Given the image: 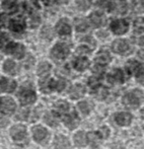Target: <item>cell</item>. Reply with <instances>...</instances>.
Masks as SVG:
<instances>
[{
	"label": "cell",
	"instance_id": "1",
	"mask_svg": "<svg viewBox=\"0 0 144 149\" xmlns=\"http://www.w3.org/2000/svg\"><path fill=\"white\" fill-rule=\"evenodd\" d=\"M142 93H141L140 90H132V91L128 92L126 95L123 98V102H124L125 106L129 107L131 109H136L139 104L142 102Z\"/></svg>",
	"mask_w": 144,
	"mask_h": 149
},
{
	"label": "cell",
	"instance_id": "2",
	"mask_svg": "<svg viewBox=\"0 0 144 149\" xmlns=\"http://www.w3.org/2000/svg\"><path fill=\"white\" fill-rule=\"evenodd\" d=\"M69 46L65 43H57L51 50V57L56 61L64 60L69 54Z\"/></svg>",
	"mask_w": 144,
	"mask_h": 149
},
{
	"label": "cell",
	"instance_id": "3",
	"mask_svg": "<svg viewBox=\"0 0 144 149\" xmlns=\"http://www.w3.org/2000/svg\"><path fill=\"white\" fill-rule=\"evenodd\" d=\"M18 98H19V102L22 104L26 106V104H30L35 102L37 96L35 91L32 88H29V87H22L20 89L19 93H18Z\"/></svg>",
	"mask_w": 144,
	"mask_h": 149
},
{
	"label": "cell",
	"instance_id": "4",
	"mask_svg": "<svg viewBox=\"0 0 144 149\" xmlns=\"http://www.w3.org/2000/svg\"><path fill=\"white\" fill-rule=\"evenodd\" d=\"M5 50L7 53L11 54L16 59H22L26 54V48L22 44L16 43H8L5 46Z\"/></svg>",
	"mask_w": 144,
	"mask_h": 149
},
{
	"label": "cell",
	"instance_id": "5",
	"mask_svg": "<svg viewBox=\"0 0 144 149\" xmlns=\"http://www.w3.org/2000/svg\"><path fill=\"white\" fill-rule=\"evenodd\" d=\"M10 134H11V137L16 143L19 144L20 142L26 140V127L22 125H16L14 127H12L11 131H10Z\"/></svg>",
	"mask_w": 144,
	"mask_h": 149
},
{
	"label": "cell",
	"instance_id": "6",
	"mask_svg": "<svg viewBox=\"0 0 144 149\" xmlns=\"http://www.w3.org/2000/svg\"><path fill=\"white\" fill-rule=\"evenodd\" d=\"M129 29V24L125 19H115L111 24V30L116 35H123Z\"/></svg>",
	"mask_w": 144,
	"mask_h": 149
},
{
	"label": "cell",
	"instance_id": "7",
	"mask_svg": "<svg viewBox=\"0 0 144 149\" xmlns=\"http://www.w3.org/2000/svg\"><path fill=\"white\" fill-rule=\"evenodd\" d=\"M112 48L115 53L122 54V55H125V54L129 53L131 49L130 45H129V43L126 40H116V41L113 43Z\"/></svg>",
	"mask_w": 144,
	"mask_h": 149
},
{
	"label": "cell",
	"instance_id": "8",
	"mask_svg": "<svg viewBox=\"0 0 144 149\" xmlns=\"http://www.w3.org/2000/svg\"><path fill=\"white\" fill-rule=\"evenodd\" d=\"M15 102L10 97H3L0 100V110L6 115H11L15 111Z\"/></svg>",
	"mask_w": 144,
	"mask_h": 149
},
{
	"label": "cell",
	"instance_id": "9",
	"mask_svg": "<svg viewBox=\"0 0 144 149\" xmlns=\"http://www.w3.org/2000/svg\"><path fill=\"white\" fill-rule=\"evenodd\" d=\"M33 133H34V138L37 142L39 143H46L48 139V131L42 126H37V127H34L33 129Z\"/></svg>",
	"mask_w": 144,
	"mask_h": 149
},
{
	"label": "cell",
	"instance_id": "10",
	"mask_svg": "<svg viewBox=\"0 0 144 149\" xmlns=\"http://www.w3.org/2000/svg\"><path fill=\"white\" fill-rule=\"evenodd\" d=\"M56 31L61 36H68L71 33V26L66 18H62L56 24Z\"/></svg>",
	"mask_w": 144,
	"mask_h": 149
},
{
	"label": "cell",
	"instance_id": "11",
	"mask_svg": "<svg viewBox=\"0 0 144 149\" xmlns=\"http://www.w3.org/2000/svg\"><path fill=\"white\" fill-rule=\"evenodd\" d=\"M9 29L14 33H22L26 29V22L20 17L13 18L9 22Z\"/></svg>",
	"mask_w": 144,
	"mask_h": 149
},
{
	"label": "cell",
	"instance_id": "12",
	"mask_svg": "<svg viewBox=\"0 0 144 149\" xmlns=\"http://www.w3.org/2000/svg\"><path fill=\"white\" fill-rule=\"evenodd\" d=\"M89 20H90L91 24H93V26L99 28V26H102L105 24L106 17L102 13H99V12H93V13H91L90 16H89Z\"/></svg>",
	"mask_w": 144,
	"mask_h": 149
},
{
	"label": "cell",
	"instance_id": "13",
	"mask_svg": "<svg viewBox=\"0 0 144 149\" xmlns=\"http://www.w3.org/2000/svg\"><path fill=\"white\" fill-rule=\"evenodd\" d=\"M108 80L111 83H122L124 81V74L120 69H115L108 76Z\"/></svg>",
	"mask_w": 144,
	"mask_h": 149
},
{
	"label": "cell",
	"instance_id": "14",
	"mask_svg": "<svg viewBox=\"0 0 144 149\" xmlns=\"http://www.w3.org/2000/svg\"><path fill=\"white\" fill-rule=\"evenodd\" d=\"M116 120L117 124H119L120 126H126V125H129L132 120V117L129 113H126V112H122V113H119V114L116 115Z\"/></svg>",
	"mask_w": 144,
	"mask_h": 149
},
{
	"label": "cell",
	"instance_id": "15",
	"mask_svg": "<svg viewBox=\"0 0 144 149\" xmlns=\"http://www.w3.org/2000/svg\"><path fill=\"white\" fill-rule=\"evenodd\" d=\"M54 145H55L56 149H67L70 146V142L65 136L58 135L55 138V141H54Z\"/></svg>",
	"mask_w": 144,
	"mask_h": 149
},
{
	"label": "cell",
	"instance_id": "16",
	"mask_svg": "<svg viewBox=\"0 0 144 149\" xmlns=\"http://www.w3.org/2000/svg\"><path fill=\"white\" fill-rule=\"evenodd\" d=\"M73 66L77 71H83L89 66V61L85 57H79L74 60Z\"/></svg>",
	"mask_w": 144,
	"mask_h": 149
},
{
	"label": "cell",
	"instance_id": "17",
	"mask_svg": "<svg viewBox=\"0 0 144 149\" xmlns=\"http://www.w3.org/2000/svg\"><path fill=\"white\" fill-rule=\"evenodd\" d=\"M64 123H65L66 127L72 130V129H74L76 126H78L79 118L75 114L68 115L67 117H65V118H64Z\"/></svg>",
	"mask_w": 144,
	"mask_h": 149
},
{
	"label": "cell",
	"instance_id": "18",
	"mask_svg": "<svg viewBox=\"0 0 144 149\" xmlns=\"http://www.w3.org/2000/svg\"><path fill=\"white\" fill-rule=\"evenodd\" d=\"M54 83H55V81L52 80V79H45V80H42L41 82H40L41 90L43 92H46V93H49V92L54 88Z\"/></svg>",
	"mask_w": 144,
	"mask_h": 149
},
{
	"label": "cell",
	"instance_id": "19",
	"mask_svg": "<svg viewBox=\"0 0 144 149\" xmlns=\"http://www.w3.org/2000/svg\"><path fill=\"white\" fill-rule=\"evenodd\" d=\"M83 94H84V87L80 84L74 85L71 88V90H70V96L72 98H74V100L81 97Z\"/></svg>",
	"mask_w": 144,
	"mask_h": 149
},
{
	"label": "cell",
	"instance_id": "20",
	"mask_svg": "<svg viewBox=\"0 0 144 149\" xmlns=\"http://www.w3.org/2000/svg\"><path fill=\"white\" fill-rule=\"evenodd\" d=\"M74 142L79 147L85 146L87 143V136L85 135L83 132H78V133H76L74 136Z\"/></svg>",
	"mask_w": 144,
	"mask_h": 149
},
{
	"label": "cell",
	"instance_id": "21",
	"mask_svg": "<svg viewBox=\"0 0 144 149\" xmlns=\"http://www.w3.org/2000/svg\"><path fill=\"white\" fill-rule=\"evenodd\" d=\"M3 71L7 74H14L16 71V64L12 60H6L3 63Z\"/></svg>",
	"mask_w": 144,
	"mask_h": 149
},
{
	"label": "cell",
	"instance_id": "22",
	"mask_svg": "<svg viewBox=\"0 0 144 149\" xmlns=\"http://www.w3.org/2000/svg\"><path fill=\"white\" fill-rule=\"evenodd\" d=\"M51 70V65L48 62H42L38 66V74L40 76H47Z\"/></svg>",
	"mask_w": 144,
	"mask_h": 149
},
{
	"label": "cell",
	"instance_id": "23",
	"mask_svg": "<svg viewBox=\"0 0 144 149\" xmlns=\"http://www.w3.org/2000/svg\"><path fill=\"white\" fill-rule=\"evenodd\" d=\"M2 8L6 12H14L17 8L15 0H3L2 2Z\"/></svg>",
	"mask_w": 144,
	"mask_h": 149
},
{
	"label": "cell",
	"instance_id": "24",
	"mask_svg": "<svg viewBox=\"0 0 144 149\" xmlns=\"http://www.w3.org/2000/svg\"><path fill=\"white\" fill-rule=\"evenodd\" d=\"M97 62L99 63V65H106V64H108L109 62L111 61V56L109 55V53L108 52H105V51H103V52H99V54H97Z\"/></svg>",
	"mask_w": 144,
	"mask_h": 149
},
{
	"label": "cell",
	"instance_id": "25",
	"mask_svg": "<svg viewBox=\"0 0 144 149\" xmlns=\"http://www.w3.org/2000/svg\"><path fill=\"white\" fill-rule=\"evenodd\" d=\"M44 121L51 127H56L58 125V118L52 113H47L44 117Z\"/></svg>",
	"mask_w": 144,
	"mask_h": 149
},
{
	"label": "cell",
	"instance_id": "26",
	"mask_svg": "<svg viewBox=\"0 0 144 149\" xmlns=\"http://www.w3.org/2000/svg\"><path fill=\"white\" fill-rule=\"evenodd\" d=\"M75 28H76L77 31L82 33V31H85L88 29V24H87L86 20L83 19V18H77V19L75 20Z\"/></svg>",
	"mask_w": 144,
	"mask_h": 149
},
{
	"label": "cell",
	"instance_id": "27",
	"mask_svg": "<svg viewBox=\"0 0 144 149\" xmlns=\"http://www.w3.org/2000/svg\"><path fill=\"white\" fill-rule=\"evenodd\" d=\"M133 30L135 33H144V18L139 17L134 22L133 24Z\"/></svg>",
	"mask_w": 144,
	"mask_h": 149
},
{
	"label": "cell",
	"instance_id": "28",
	"mask_svg": "<svg viewBox=\"0 0 144 149\" xmlns=\"http://www.w3.org/2000/svg\"><path fill=\"white\" fill-rule=\"evenodd\" d=\"M139 68H140V65H139L138 62L134 60H131L127 63L126 69L130 74H133V73H137L139 71Z\"/></svg>",
	"mask_w": 144,
	"mask_h": 149
},
{
	"label": "cell",
	"instance_id": "29",
	"mask_svg": "<svg viewBox=\"0 0 144 149\" xmlns=\"http://www.w3.org/2000/svg\"><path fill=\"white\" fill-rule=\"evenodd\" d=\"M55 110L57 111L59 114H64L69 110V104L64 100H59L55 104Z\"/></svg>",
	"mask_w": 144,
	"mask_h": 149
},
{
	"label": "cell",
	"instance_id": "30",
	"mask_svg": "<svg viewBox=\"0 0 144 149\" xmlns=\"http://www.w3.org/2000/svg\"><path fill=\"white\" fill-rule=\"evenodd\" d=\"M76 5L79 10H87L91 5V0H76Z\"/></svg>",
	"mask_w": 144,
	"mask_h": 149
},
{
	"label": "cell",
	"instance_id": "31",
	"mask_svg": "<svg viewBox=\"0 0 144 149\" xmlns=\"http://www.w3.org/2000/svg\"><path fill=\"white\" fill-rule=\"evenodd\" d=\"M53 36H54L53 31H52V29L50 26H45L41 31V37L44 40H51L53 38Z\"/></svg>",
	"mask_w": 144,
	"mask_h": 149
},
{
	"label": "cell",
	"instance_id": "32",
	"mask_svg": "<svg viewBox=\"0 0 144 149\" xmlns=\"http://www.w3.org/2000/svg\"><path fill=\"white\" fill-rule=\"evenodd\" d=\"M78 108L80 110V112L84 115H87L91 110V106L89 104V102H81L78 104Z\"/></svg>",
	"mask_w": 144,
	"mask_h": 149
},
{
	"label": "cell",
	"instance_id": "33",
	"mask_svg": "<svg viewBox=\"0 0 144 149\" xmlns=\"http://www.w3.org/2000/svg\"><path fill=\"white\" fill-rule=\"evenodd\" d=\"M87 139L89 140V142H90V144L93 146H97V145H99V138L97 137V134H95V133H89L88 135H87Z\"/></svg>",
	"mask_w": 144,
	"mask_h": 149
},
{
	"label": "cell",
	"instance_id": "34",
	"mask_svg": "<svg viewBox=\"0 0 144 149\" xmlns=\"http://www.w3.org/2000/svg\"><path fill=\"white\" fill-rule=\"evenodd\" d=\"M107 95H108V90L105 87H101V88L97 89V91H95V97L99 98V100H104Z\"/></svg>",
	"mask_w": 144,
	"mask_h": 149
},
{
	"label": "cell",
	"instance_id": "35",
	"mask_svg": "<svg viewBox=\"0 0 144 149\" xmlns=\"http://www.w3.org/2000/svg\"><path fill=\"white\" fill-rule=\"evenodd\" d=\"M65 86H66V82L63 79H60L57 82L54 83V88L56 90H58V91H62V90L65 88Z\"/></svg>",
	"mask_w": 144,
	"mask_h": 149
},
{
	"label": "cell",
	"instance_id": "36",
	"mask_svg": "<svg viewBox=\"0 0 144 149\" xmlns=\"http://www.w3.org/2000/svg\"><path fill=\"white\" fill-rule=\"evenodd\" d=\"M16 87V82L14 80H7V84H6V89L5 91L7 92H12Z\"/></svg>",
	"mask_w": 144,
	"mask_h": 149
},
{
	"label": "cell",
	"instance_id": "37",
	"mask_svg": "<svg viewBox=\"0 0 144 149\" xmlns=\"http://www.w3.org/2000/svg\"><path fill=\"white\" fill-rule=\"evenodd\" d=\"M40 16L38 15V14H34V15H32L31 16V20H30V22H31V26L32 28H35V26H37L38 24H40Z\"/></svg>",
	"mask_w": 144,
	"mask_h": 149
},
{
	"label": "cell",
	"instance_id": "38",
	"mask_svg": "<svg viewBox=\"0 0 144 149\" xmlns=\"http://www.w3.org/2000/svg\"><path fill=\"white\" fill-rule=\"evenodd\" d=\"M99 80H97V78H95V77H91V78H89V80H88L89 86L93 89H95L97 86H99Z\"/></svg>",
	"mask_w": 144,
	"mask_h": 149
},
{
	"label": "cell",
	"instance_id": "39",
	"mask_svg": "<svg viewBox=\"0 0 144 149\" xmlns=\"http://www.w3.org/2000/svg\"><path fill=\"white\" fill-rule=\"evenodd\" d=\"M8 42V36L6 33H2L0 36V47H5Z\"/></svg>",
	"mask_w": 144,
	"mask_h": 149
},
{
	"label": "cell",
	"instance_id": "40",
	"mask_svg": "<svg viewBox=\"0 0 144 149\" xmlns=\"http://www.w3.org/2000/svg\"><path fill=\"white\" fill-rule=\"evenodd\" d=\"M135 8H136L138 11L144 12V0H137Z\"/></svg>",
	"mask_w": 144,
	"mask_h": 149
},
{
	"label": "cell",
	"instance_id": "41",
	"mask_svg": "<svg viewBox=\"0 0 144 149\" xmlns=\"http://www.w3.org/2000/svg\"><path fill=\"white\" fill-rule=\"evenodd\" d=\"M109 133H110V131H109V129L107 127H103L102 129H99V134L102 138H107L109 136Z\"/></svg>",
	"mask_w": 144,
	"mask_h": 149
},
{
	"label": "cell",
	"instance_id": "42",
	"mask_svg": "<svg viewBox=\"0 0 144 149\" xmlns=\"http://www.w3.org/2000/svg\"><path fill=\"white\" fill-rule=\"evenodd\" d=\"M8 119L5 116H1L0 115V128H4L8 125Z\"/></svg>",
	"mask_w": 144,
	"mask_h": 149
},
{
	"label": "cell",
	"instance_id": "43",
	"mask_svg": "<svg viewBox=\"0 0 144 149\" xmlns=\"http://www.w3.org/2000/svg\"><path fill=\"white\" fill-rule=\"evenodd\" d=\"M137 79H138V81L141 84L144 85V69L139 70L138 72H137Z\"/></svg>",
	"mask_w": 144,
	"mask_h": 149
},
{
	"label": "cell",
	"instance_id": "44",
	"mask_svg": "<svg viewBox=\"0 0 144 149\" xmlns=\"http://www.w3.org/2000/svg\"><path fill=\"white\" fill-rule=\"evenodd\" d=\"M7 80V78H0V91H5Z\"/></svg>",
	"mask_w": 144,
	"mask_h": 149
},
{
	"label": "cell",
	"instance_id": "45",
	"mask_svg": "<svg viewBox=\"0 0 144 149\" xmlns=\"http://www.w3.org/2000/svg\"><path fill=\"white\" fill-rule=\"evenodd\" d=\"M77 52H78V53H81V54H86V53H89V52H90V50H89L87 47H84V46H81V47H79V48H78Z\"/></svg>",
	"mask_w": 144,
	"mask_h": 149
},
{
	"label": "cell",
	"instance_id": "46",
	"mask_svg": "<svg viewBox=\"0 0 144 149\" xmlns=\"http://www.w3.org/2000/svg\"><path fill=\"white\" fill-rule=\"evenodd\" d=\"M103 71H104V67L99 64H97V66L95 67V69H93V72L97 73V74H101V73H103Z\"/></svg>",
	"mask_w": 144,
	"mask_h": 149
},
{
	"label": "cell",
	"instance_id": "47",
	"mask_svg": "<svg viewBox=\"0 0 144 149\" xmlns=\"http://www.w3.org/2000/svg\"><path fill=\"white\" fill-rule=\"evenodd\" d=\"M42 1H43V3L45 4V5L51 6V5H53V4H55L56 0H42Z\"/></svg>",
	"mask_w": 144,
	"mask_h": 149
},
{
	"label": "cell",
	"instance_id": "48",
	"mask_svg": "<svg viewBox=\"0 0 144 149\" xmlns=\"http://www.w3.org/2000/svg\"><path fill=\"white\" fill-rule=\"evenodd\" d=\"M138 56H139V58L144 60V50H141V51L138 52Z\"/></svg>",
	"mask_w": 144,
	"mask_h": 149
},
{
	"label": "cell",
	"instance_id": "49",
	"mask_svg": "<svg viewBox=\"0 0 144 149\" xmlns=\"http://www.w3.org/2000/svg\"><path fill=\"white\" fill-rule=\"evenodd\" d=\"M139 45H141V46H144V37H142V38H140L139 39Z\"/></svg>",
	"mask_w": 144,
	"mask_h": 149
},
{
	"label": "cell",
	"instance_id": "50",
	"mask_svg": "<svg viewBox=\"0 0 144 149\" xmlns=\"http://www.w3.org/2000/svg\"><path fill=\"white\" fill-rule=\"evenodd\" d=\"M70 0H59V2L60 3H63V4H66V3H68Z\"/></svg>",
	"mask_w": 144,
	"mask_h": 149
},
{
	"label": "cell",
	"instance_id": "51",
	"mask_svg": "<svg viewBox=\"0 0 144 149\" xmlns=\"http://www.w3.org/2000/svg\"><path fill=\"white\" fill-rule=\"evenodd\" d=\"M141 116H142V118L144 119V109L142 111H141Z\"/></svg>",
	"mask_w": 144,
	"mask_h": 149
}]
</instances>
